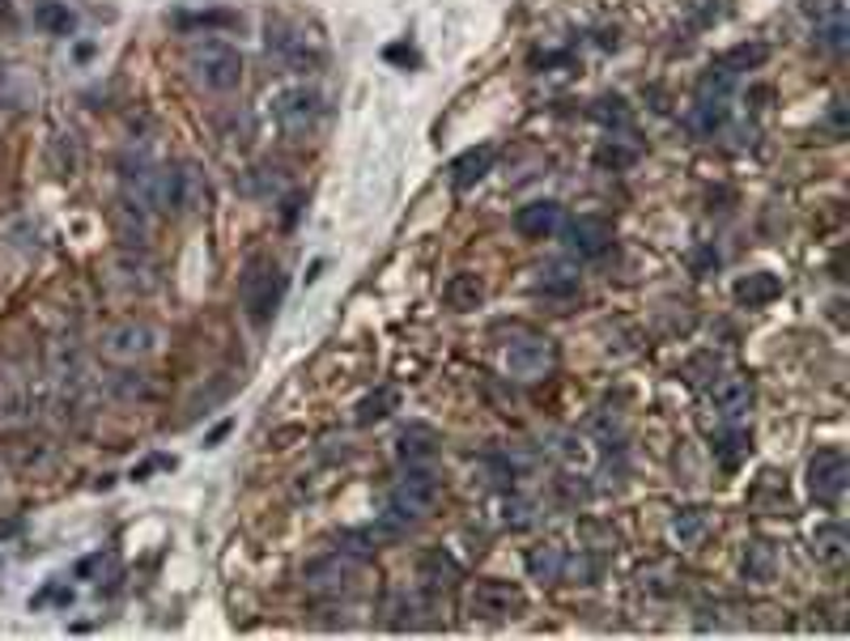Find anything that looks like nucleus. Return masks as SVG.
<instances>
[{"label": "nucleus", "instance_id": "25", "mask_svg": "<svg viewBox=\"0 0 850 641\" xmlns=\"http://www.w3.org/2000/svg\"><path fill=\"white\" fill-rule=\"evenodd\" d=\"M702 535H706V514L702 510H680L672 518V540H676L680 548L702 544Z\"/></svg>", "mask_w": 850, "mask_h": 641}, {"label": "nucleus", "instance_id": "20", "mask_svg": "<svg viewBox=\"0 0 850 641\" xmlns=\"http://www.w3.org/2000/svg\"><path fill=\"white\" fill-rule=\"evenodd\" d=\"M493 145H477V149H464L455 162H451V183L455 187H472L493 171Z\"/></svg>", "mask_w": 850, "mask_h": 641}, {"label": "nucleus", "instance_id": "17", "mask_svg": "<svg viewBox=\"0 0 850 641\" xmlns=\"http://www.w3.org/2000/svg\"><path fill=\"white\" fill-rule=\"evenodd\" d=\"M515 230L523 234V238H549V234H557L562 230V205L557 200H532V205H523L519 213H515Z\"/></svg>", "mask_w": 850, "mask_h": 641}, {"label": "nucleus", "instance_id": "35", "mask_svg": "<svg viewBox=\"0 0 850 641\" xmlns=\"http://www.w3.org/2000/svg\"><path fill=\"white\" fill-rule=\"evenodd\" d=\"M804 13L816 22H829V17H847V0H804Z\"/></svg>", "mask_w": 850, "mask_h": 641}, {"label": "nucleus", "instance_id": "31", "mask_svg": "<svg viewBox=\"0 0 850 641\" xmlns=\"http://www.w3.org/2000/svg\"><path fill=\"white\" fill-rule=\"evenodd\" d=\"M850 39V26L847 17H829V22H816V44L825 47L829 56H842Z\"/></svg>", "mask_w": 850, "mask_h": 641}, {"label": "nucleus", "instance_id": "21", "mask_svg": "<svg viewBox=\"0 0 850 641\" xmlns=\"http://www.w3.org/2000/svg\"><path fill=\"white\" fill-rule=\"evenodd\" d=\"M439 433L430 426H408L401 433V459L408 464V468H421V464H430L434 455H439Z\"/></svg>", "mask_w": 850, "mask_h": 641}, {"label": "nucleus", "instance_id": "10", "mask_svg": "<svg viewBox=\"0 0 850 641\" xmlns=\"http://www.w3.org/2000/svg\"><path fill=\"white\" fill-rule=\"evenodd\" d=\"M107 285L128 294V298H145V294L158 289V268L145 256H136V251H124V256H115L107 263Z\"/></svg>", "mask_w": 850, "mask_h": 641}, {"label": "nucleus", "instance_id": "1", "mask_svg": "<svg viewBox=\"0 0 850 641\" xmlns=\"http://www.w3.org/2000/svg\"><path fill=\"white\" fill-rule=\"evenodd\" d=\"M209 205V178L196 162H175V167H158V187H153V209L167 213H200Z\"/></svg>", "mask_w": 850, "mask_h": 641}, {"label": "nucleus", "instance_id": "15", "mask_svg": "<svg viewBox=\"0 0 850 641\" xmlns=\"http://www.w3.org/2000/svg\"><path fill=\"white\" fill-rule=\"evenodd\" d=\"M711 404H715L718 417L736 421V417H744V412L753 408V383L740 379V374H727V379H718V383L711 386Z\"/></svg>", "mask_w": 850, "mask_h": 641}, {"label": "nucleus", "instance_id": "5", "mask_svg": "<svg viewBox=\"0 0 850 641\" xmlns=\"http://www.w3.org/2000/svg\"><path fill=\"white\" fill-rule=\"evenodd\" d=\"M439 502V476L426 468H408L387 493V514L396 522H421Z\"/></svg>", "mask_w": 850, "mask_h": 641}, {"label": "nucleus", "instance_id": "19", "mask_svg": "<svg viewBox=\"0 0 850 641\" xmlns=\"http://www.w3.org/2000/svg\"><path fill=\"white\" fill-rule=\"evenodd\" d=\"M417 578H421V587L426 591H451L455 582H459V565H455V556H447L443 548H434V553L421 556V565H417Z\"/></svg>", "mask_w": 850, "mask_h": 641}, {"label": "nucleus", "instance_id": "13", "mask_svg": "<svg viewBox=\"0 0 850 641\" xmlns=\"http://www.w3.org/2000/svg\"><path fill=\"white\" fill-rule=\"evenodd\" d=\"M549 366H553V344L540 341V336H523V341H515L506 348V370H510V379L532 383V379H544V374H549Z\"/></svg>", "mask_w": 850, "mask_h": 641}, {"label": "nucleus", "instance_id": "30", "mask_svg": "<svg viewBox=\"0 0 850 641\" xmlns=\"http://www.w3.org/2000/svg\"><path fill=\"white\" fill-rule=\"evenodd\" d=\"M396 408V391H374V395H366L358 404V426H374V421H383L387 412Z\"/></svg>", "mask_w": 850, "mask_h": 641}, {"label": "nucleus", "instance_id": "23", "mask_svg": "<svg viewBox=\"0 0 850 641\" xmlns=\"http://www.w3.org/2000/svg\"><path fill=\"white\" fill-rule=\"evenodd\" d=\"M731 294H736L740 306H765V301H774L783 294V285H778V276H769V272H753V276H740Z\"/></svg>", "mask_w": 850, "mask_h": 641}, {"label": "nucleus", "instance_id": "29", "mask_svg": "<svg viewBox=\"0 0 850 641\" xmlns=\"http://www.w3.org/2000/svg\"><path fill=\"white\" fill-rule=\"evenodd\" d=\"M744 574L753 578V582H769L774 578V548L757 540V544H749V553H744Z\"/></svg>", "mask_w": 850, "mask_h": 641}, {"label": "nucleus", "instance_id": "8", "mask_svg": "<svg viewBox=\"0 0 850 641\" xmlns=\"http://www.w3.org/2000/svg\"><path fill=\"white\" fill-rule=\"evenodd\" d=\"M528 607V595L515 587V582H481L472 599H468V612L477 616V620H485V625H506V620H515L519 612Z\"/></svg>", "mask_w": 850, "mask_h": 641}, {"label": "nucleus", "instance_id": "16", "mask_svg": "<svg viewBox=\"0 0 850 641\" xmlns=\"http://www.w3.org/2000/svg\"><path fill=\"white\" fill-rule=\"evenodd\" d=\"M812 560L816 565H829V569H842L850 560V531L842 522H825V527H816V535H812Z\"/></svg>", "mask_w": 850, "mask_h": 641}, {"label": "nucleus", "instance_id": "6", "mask_svg": "<svg viewBox=\"0 0 850 641\" xmlns=\"http://www.w3.org/2000/svg\"><path fill=\"white\" fill-rule=\"evenodd\" d=\"M366 578H370L366 565L354 560L349 553H332L307 565V587L319 591V595H358L366 587Z\"/></svg>", "mask_w": 850, "mask_h": 641}, {"label": "nucleus", "instance_id": "12", "mask_svg": "<svg viewBox=\"0 0 850 641\" xmlns=\"http://www.w3.org/2000/svg\"><path fill=\"white\" fill-rule=\"evenodd\" d=\"M562 238H566L570 256L595 259L613 247V225H608L604 217H575V221L562 230Z\"/></svg>", "mask_w": 850, "mask_h": 641}, {"label": "nucleus", "instance_id": "24", "mask_svg": "<svg viewBox=\"0 0 850 641\" xmlns=\"http://www.w3.org/2000/svg\"><path fill=\"white\" fill-rule=\"evenodd\" d=\"M528 569H532L537 582H562V574H566V553L553 548V544H540V548L528 553Z\"/></svg>", "mask_w": 850, "mask_h": 641}, {"label": "nucleus", "instance_id": "27", "mask_svg": "<svg viewBox=\"0 0 850 641\" xmlns=\"http://www.w3.org/2000/svg\"><path fill=\"white\" fill-rule=\"evenodd\" d=\"M765 56H769V51H765V47H761V44H753V47L744 44V47H731L727 56H718L715 64H723L727 73H749V69H757V64H765Z\"/></svg>", "mask_w": 850, "mask_h": 641}, {"label": "nucleus", "instance_id": "33", "mask_svg": "<svg viewBox=\"0 0 850 641\" xmlns=\"http://www.w3.org/2000/svg\"><path fill=\"white\" fill-rule=\"evenodd\" d=\"M727 124V107L718 102V98H698V111H693V128L702 132V136H711Z\"/></svg>", "mask_w": 850, "mask_h": 641}, {"label": "nucleus", "instance_id": "28", "mask_svg": "<svg viewBox=\"0 0 850 641\" xmlns=\"http://www.w3.org/2000/svg\"><path fill=\"white\" fill-rule=\"evenodd\" d=\"M35 22H39L44 30H51V35H69L77 17H73V9H69V4H56V0H47V4H39V9H35Z\"/></svg>", "mask_w": 850, "mask_h": 641}, {"label": "nucleus", "instance_id": "22", "mask_svg": "<svg viewBox=\"0 0 850 641\" xmlns=\"http://www.w3.org/2000/svg\"><path fill=\"white\" fill-rule=\"evenodd\" d=\"M443 301H447L451 310H477L485 301V281L472 276V272H459V276H451L447 285H443Z\"/></svg>", "mask_w": 850, "mask_h": 641}, {"label": "nucleus", "instance_id": "11", "mask_svg": "<svg viewBox=\"0 0 850 641\" xmlns=\"http://www.w3.org/2000/svg\"><path fill=\"white\" fill-rule=\"evenodd\" d=\"M35 417V391H30V379L13 366L0 370V429H13L22 421Z\"/></svg>", "mask_w": 850, "mask_h": 641}, {"label": "nucleus", "instance_id": "36", "mask_svg": "<svg viewBox=\"0 0 850 641\" xmlns=\"http://www.w3.org/2000/svg\"><path fill=\"white\" fill-rule=\"evenodd\" d=\"M595 162H600V167H629V162H633V153H626V149H613V145H604V149L595 153Z\"/></svg>", "mask_w": 850, "mask_h": 641}, {"label": "nucleus", "instance_id": "32", "mask_svg": "<svg viewBox=\"0 0 850 641\" xmlns=\"http://www.w3.org/2000/svg\"><path fill=\"white\" fill-rule=\"evenodd\" d=\"M731 86H736V73H727L723 64H711L706 73H702V82H698V98H727L731 94Z\"/></svg>", "mask_w": 850, "mask_h": 641}, {"label": "nucleus", "instance_id": "34", "mask_svg": "<svg viewBox=\"0 0 850 641\" xmlns=\"http://www.w3.org/2000/svg\"><path fill=\"white\" fill-rule=\"evenodd\" d=\"M51 171L60 174V178H73L77 174V145H73V136H56L51 140Z\"/></svg>", "mask_w": 850, "mask_h": 641}, {"label": "nucleus", "instance_id": "26", "mask_svg": "<svg viewBox=\"0 0 850 641\" xmlns=\"http://www.w3.org/2000/svg\"><path fill=\"white\" fill-rule=\"evenodd\" d=\"M540 294H557V298H570L579 294V276L566 268V263H553L540 272Z\"/></svg>", "mask_w": 850, "mask_h": 641}, {"label": "nucleus", "instance_id": "2", "mask_svg": "<svg viewBox=\"0 0 850 641\" xmlns=\"http://www.w3.org/2000/svg\"><path fill=\"white\" fill-rule=\"evenodd\" d=\"M285 289H290V281H285V272H281L276 259H251L247 272H243V289H238L247 319H251L256 328H269L272 315H276L281 301H285Z\"/></svg>", "mask_w": 850, "mask_h": 641}, {"label": "nucleus", "instance_id": "7", "mask_svg": "<svg viewBox=\"0 0 850 641\" xmlns=\"http://www.w3.org/2000/svg\"><path fill=\"white\" fill-rule=\"evenodd\" d=\"M319 115H323L319 89L290 86V89H281V94H272V120L281 124V132H290V136L311 132L315 124H319Z\"/></svg>", "mask_w": 850, "mask_h": 641}, {"label": "nucleus", "instance_id": "18", "mask_svg": "<svg viewBox=\"0 0 850 641\" xmlns=\"http://www.w3.org/2000/svg\"><path fill=\"white\" fill-rule=\"evenodd\" d=\"M35 98H39V86H35V77L26 69L0 64V107L4 111H26Z\"/></svg>", "mask_w": 850, "mask_h": 641}, {"label": "nucleus", "instance_id": "3", "mask_svg": "<svg viewBox=\"0 0 850 641\" xmlns=\"http://www.w3.org/2000/svg\"><path fill=\"white\" fill-rule=\"evenodd\" d=\"M187 73H192L196 86L209 89V94H234L243 86V56L230 44L209 39V44H196L187 51Z\"/></svg>", "mask_w": 850, "mask_h": 641}, {"label": "nucleus", "instance_id": "14", "mask_svg": "<svg viewBox=\"0 0 850 641\" xmlns=\"http://www.w3.org/2000/svg\"><path fill=\"white\" fill-rule=\"evenodd\" d=\"M111 225H115V238L124 243V251H140L149 243V209H140L136 200H120L115 213H111Z\"/></svg>", "mask_w": 850, "mask_h": 641}, {"label": "nucleus", "instance_id": "4", "mask_svg": "<svg viewBox=\"0 0 850 641\" xmlns=\"http://www.w3.org/2000/svg\"><path fill=\"white\" fill-rule=\"evenodd\" d=\"M158 344H162V332L149 319H120L98 332V357H107L115 366H133V361L153 357Z\"/></svg>", "mask_w": 850, "mask_h": 641}, {"label": "nucleus", "instance_id": "9", "mask_svg": "<svg viewBox=\"0 0 850 641\" xmlns=\"http://www.w3.org/2000/svg\"><path fill=\"white\" fill-rule=\"evenodd\" d=\"M847 484H850V459L838 451V446L812 455V464H808V493H812L821 506H834V502L847 493Z\"/></svg>", "mask_w": 850, "mask_h": 641}]
</instances>
